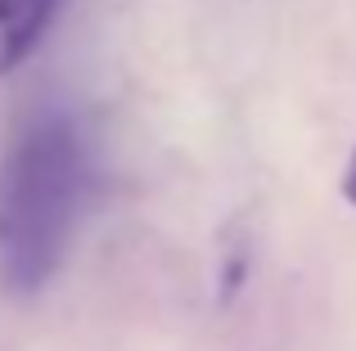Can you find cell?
I'll return each mask as SVG.
<instances>
[{
    "label": "cell",
    "instance_id": "cell-2",
    "mask_svg": "<svg viewBox=\"0 0 356 351\" xmlns=\"http://www.w3.org/2000/svg\"><path fill=\"white\" fill-rule=\"evenodd\" d=\"M63 0H0V77L18 68L45 36Z\"/></svg>",
    "mask_w": 356,
    "mask_h": 351
},
{
    "label": "cell",
    "instance_id": "cell-3",
    "mask_svg": "<svg viewBox=\"0 0 356 351\" xmlns=\"http://www.w3.org/2000/svg\"><path fill=\"white\" fill-rule=\"evenodd\" d=\"M343 198L356 207V149H352V158H348V171H343Z\"/></svg>",
    "mask_w": 356,
    "mask_h": 351
},
{
    "label": "cell",
    "instance_id": "cell-1",
    "mask_svg": "<svg viewBox=\"0 0 356 351\" xmlns=\"http://www.w3.org/2000/svg\"><path fill=\"white\" fill-rule=\"evenodd\" d=\"M86 144L68 117H36L0 158V289L32 298L54 280L86 198Z\"/></svg>",
    "mask_w": 356,
    "mask_h": 351
}]
</instances>
